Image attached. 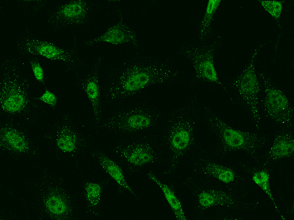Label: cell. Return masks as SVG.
Listing matches in <instances>:
<instances>
[{
    "label": "cell",
    "instance_id": "6da1fadb",
    "mask_svg": "<svg viewBox=\"0 0 294 220\" xmlns=\"http://www.w3.org/2000/svg\"><path fill=\"white\" fill-rule=\"evenodd\" d=\"M174 61L167 56H136L111 68L101 84L103 102L115 106L147 89L174 83L179 77Z\"/></svg>",
    "mask_w": 294,
    "mask_h": 220
},
{
    "label": "cell",
    "instance_id": "7a4b0ae2",
    "mask_svg": "<svg viewBox=\"0 0 294 220\" xmlns=\"http://www.w3.org/2000/svg\"><path fill=\"white\" fill-rule=\"evenodd\" d=\"M167 111L146 101L116 106L105 118L99 129L120 139L158 133Z\"/></svg>",
    "mask_w": 294,
    "mask_h": 220
},
{
    "label": "cell",
    "instance_id": "3957f363",
    "mask_svg": "<svg viewBox=\"0 0 294 220\" xmlns=\"http://www.w3.org/2000/svg\"><path fill=\"white\" fill-rule=\"evenodd\" d=\"M189 110L167 111L159 132L164 154V172L173 176L194 145L196 120Z\"/></svg>",
    "mask_w": 294,
    "mask_h": 220
},
{
    "label": "cell",
    "instance_id": "277c9868",
    "mask_svg": "<svg viewBox=\"0 0 294 220\" xmlns=\"http://www.w3.org/2000/svg\"><path fill=\"white\" fill-rule=\"evenodd\" d=\"M112 151L125 174L163 166L164 154L159 133L117 139Z\"/></svg>",
    "mask_w": 294,
    "mask_h": 220
},
{
    "label": "cell",
    "instance_id": "5b68a950",
    "mask_svg": "<svg viewBox=\"0 0 294 220\" xmlns=\"http://www.w3.org/2000/svg\"><path fill=\"white\" fill-rule=\"evenodd\" d=\"M30 83L18 63H4L0 79V105L4 113L27 115L38 109L40 102Z\"/></svg>",
    "mask_w": 294,
    "mask_h": 220
},
{
    "label": "cell",
    "instance_id": "8992f818",
    "mask_svg": "<svg viewBox=\"0 0 294 220\" xmlns=\"http://www.w3.org/2000/svg\"><path fill=\"white\" fill-rule=\"evenodd\" d=\"M20 49L24 56H41L49 60L60 61L74 68L78 69L84 65L82 59L72 49L32 36L22 40Z\"/></svg>",
    "mask_w": 294,
    "mask_h": 220
},
{
    "label": "cell",
    "instance_id": "52a82bcc",
    "mask_svg": "<svg viewBox=\"0 0 294 220\" xmlns=\"http://www.w3.org/2000/svg\"><path fill=\"white\" fill-rule=\"evenodd\" d=\"M210 122L226 149L253 153L259 149L260 140L256 133L236 129L216 116Z\"/></svg>",
    "mask_w": 294,
    "mask_h": 220
},
{
    "label": "cell",
    "instance_id": "ba28073f",
    "mask_svg": "<svg viewBox=\"0 0 294 220\" xmlns=\"http://www.w3.org/2000/svg\"><path fill=\"white\" fill-rule=\"evenodd\" d=\"M100 72V62L98 60L88 66L78 81V86L89 103L95 127L98 129L103 119V100Z\"/></svg>",
    "mask_w": 294,
    "mask_h": 220
},
{
    "label": "cell",
    "instance_id": "9c48e42d",
    "mask_svg": "<svg viewBox=\"0 0 294 220\" xmlns=\"http://www.w3.org/2000/svg\"><path fill=\"white\" fill-rule=\"evenodd\" d=\"M91 10V4L88 1H70L54 10L48 22L51 28L57 29L77 25L84 22Z\"/></svg>",
    "mask_w": 294,
    "mask_h": 220
},
{
    "label": "cell",
    "instance_id": "30bf717a",
    "mask_svg": "<svg viewBox=\"0 0 294 220\" xmlns=\"http://www.w3.org/2000/svg\"><path fill=\"white\" fill-rule=\"evenodd\" d=\"M255 51L248 65L243 70L235 82L239 92L248 106L257 126L260 119L258 108V98L260 90L259 82L255 73L254 60Z\"/></svg>",
    "mask_w": 294,
    "mask_h": 220
},
{
    "label": "cell",
    "instance_id": "8fae6325",
    "mask_svg": "<svg viewBox=\"0 0 294 220\" xmlns=\"http://www.w3.org/2000/svg\"><path fill=\"white\" fill-rule=\"evenodd\" d=\"M265 88V109L269 116L275 121L283 125L290 124L293 117V110L288 98L266 78H264Z\"/></svg>",
    "mask_w": 294,
    "mask_h": 220
},
{
    "label": "cell",
    "instance_id": "7c38bea8",
    "mask_svg": "<svg viewBox=\"0 0 294 220\" xmlns=\"http://www.w3.org/2000/svg\"><path fill=\"white\" fill-rule=\"evenodd\" d=\"M91 153L93 160L115 182L122 192L127 193L135 200H141L136 192L128 182L126 174L117 160L99 148H92Z\"/></svg>",
    "mask_w": 294,
    "mask_h": 220
},
{
    "label": "cell",
    "instance_id": "4fadbf2b",
    "mask_svg": "<svg viewBox=\"0 0 294 220\" xmlns=\"http://www.w3.org/2000/svg\"><path fill=\"white\" fill-rule=\"evenodd\" d=\"M183 54L192 63L197 79L220 84L215 68L213 50L196 49L187 50Z\"/></svg>",
    "mask_w": 294,
    "mask_h": 220
},
{
    "label": "cell",
    "instance_id": "5bb4252c",
    "mask_svg": "<svg viewBox=\"0 0 294 220\" xmlns=\"http://www.w3.org/2000/svg\"><path fill=\"white\" fill-rule=\"evenodd\" d=\"M100 42L106 43L114 45L127 44L137 46L139 44V40L135 30L122 20H120L108 27L100 35L86 41L84 45L90 47Z\"/></svg>",
    "mask_w": 294,
    "mask_h": 220
},
{
    "label": "cell",
    "instance_id": "9a60e30c",
    "mask_svg": "<svg viewBox=\"0 0 294 220\" xmlns=\"http://www.w3.org/2000/svg\"><path fill=\"white\" fill-rule=\"evenodd\" d=\"M1 146L13 154H28L31 151V144L25 133L19 129L7 125L0 129Z\"/></svg>",
    "mask_w": 294,
    "mask_h": 220
},
{
    "label": "cell",
    "instance_id": "2e32d148",
    "mask_svg": "<svg viewBox=\"0 0 294 220\" xmlns=\"http://www.w3.org/2000/svg\"><path fill=\"white\" fill-rule=\"evenodd\" d=\"M147 177L160 190L176 220L187 219L182 203L174 190L151 171L146 172Z\"/></svg>",
    "mask_w": 294,
    "mask_h": 220
},
{
    "label": "cell",
    "instance_id": "e0dca14e",
    "mask_svg": "<svg viewBox=\"0 0 294 220\" xmlns=\"http://www.w3.org/2000/svg\"><path fill=\"white\" fill-rule=\"evenodd\" d=\"M53 142L56 149L65 154H74L79 146V139L74 128L67 124L56 128Z\"/></svg>",
    "mask_w": 294,
    "mask_h": 220
},
{
    "label": "cell",
    "instance_id": "ac0fdd59",
    "mask_svg": "<svg viewBox=\"0 0 294 220\" xmlns=\"http://www.w3.org/2000/svg\"><path fill=\"white\" fill-rule=\"evenodd\" d=\"M196 202L202 209L215 206L231 207L235 203V200L230 194L222 190H204L196 195Z\"/></svg>",
    "mask_w": 294,
    "mask_h": 220
},
{
    "label": "cell",
    "instance_id": "d6986e66",
    "mask_svg": "<svg viewBox=\"0 0 294 220\" xmlns=\"http://www.w3.org/2000/svg\"><path fill=\"white\" fill-rule=\"evenodd\" d=\"M294 153L293 136L288 132H281L274 138L268 156L269 159L275 160L292 157Z\"/></svg>",
    "mask_w": 294,
    "mask_h": 220
},
{
    "label": "cell",
    "instance_id": "ffe728a7",
    "mask_svg": "<svg viewBox=\"0 0 294 220\" xmlns=\"http://www.w3.org/2000/svg\"><path fill=\"white\" fill-rule=\"evenodd\" d=\"M200 169L207 175L212 176L224 184L235 181L236 175L234 171L226 166L210 161L200 163Z\"/></svg>",
    "mask_w": 294,
    "mask_h": 220
},
{
    "label": "cell",
    "instance_id": "44dd1931",
    "mask_svg": "<svg viewBox=\"0 0 294 220\" xmlns=\"http://www.w3.org/2000/svg\"><path fill=\"white\" fill-rule=\"evenodd\" d=\"M252 179L255 184H256L269 198L271 203L273 204L276 211L280 215L281 218L283 220H285V218L282 216L278 210L277 204L275 202L271 192L270 184V174L268 172L265 170H258L254 173L252 176Z\"/></svg>",
    "mask_w": 294,
    "mask_h": 220
},
{
    "label": "cell",
    "instance_id": "7402d4cb",
    "mask_svg": "<svg viewBox=\"0 0 294 220\" xmlns=\"http://www.w3.org/2000/svg\"><path fill=\"white\" fill-rule=\"evenodd\" d=\"M220 2V0H208L204 16L200 25L199 32L200 39L203 38L206 35L213 16Z\"/></svg>",
    "mask_w": 294,
    "mask_h": 220
},
{
    "label": "cell",
    "instance_id": "603a6c76",
    "mask_svg": "<svg viewBox=\"0 0 294 220\" xmlns=\"http://www.w3.org/2000/svg\"><path fill=\"white\" fill-rule=\"evenodd\" d=\"M86 197L89 205L94 208H97L100 204L102 187L98 183L89 182L85 186Z\"/></svg>",
    "mask_w": 294,
    "mask_h": 220
},
{
    "label": "cell",
    "instance_id": "cb8c5ba5",
    "mask_svg": "<svg viewBox=\"0 0 294 220\" xmlns=\"http://www.w3.org/2000/svg\"><path fill=\"white\" fill-rule=\"evenodd\" d=\"M48 210L52 214L61 215L67 210L65 200L60 196L54 195L49 197L45 202Z\"/></svg>",
    "mask_w": 294,
    "mask_h": 220
},
{
    "label": "cell",
    "instance_id": "d4e9b609",
    "mask_svg": "<svg viewBox=\"0 0 294 220\" xmlns=\"http://www.w3.org/2000/svg\"><path fill=\"white\" fill-rule=\"evenodd\" d=\"M25 57L26 58L35 80L41 85H45L46 84L45 74L40 63L36 59V57L30 56Z\"/></svg>",
    "mask_w": 294,
    "mask_h": 220
},
{
    "label": "cell",
    "instance_id": "484cf974",
    "mask_svg": "<svg viewBox=\"0 0 294 220\" xmlns=\"http://www.w3.org/2000/svg\"><path fill=\"white\" fill-rule=\"evenodd\" d=\"M264 9L275 19L281 17L282 10V2L276 0H265L260 1Z\"/></svg>",
    "mask_w": 294,
    "mask_h": 220
},
{
    "label": "cell",
    "instance_id": "4316f807",
    "mask_svg": "<svg viewBox=\"0 0 294 220\" xmlns=\"http://www.w3.org/2000/svg\"><path fill=\"white\" fill-rule=\"evenodd\" d=\"M38 100L40 102L46 104L51 108L56 107L58 104L57 96L49 89L45 90L44 92L38 97Z\"/></svg>",
    "mask_w": 294,
    "mask_h": 220
}]
</instances>
